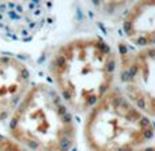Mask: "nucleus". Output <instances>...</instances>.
I'll return each instance as SVG.
<instances>
[{
    "label": "nucleus",
    "mask_w": 155,
    "mask_h": 151,
    "mask_svg": "<svg viewBox=\"0 0 155 151\" xmlns=\"http://www.w3.org/2000/svg\"><path fill=\"white\" fill-rule=\"evenodd\" d=\"M0 151H31V150L21 146V144L16 143L11 138L0 136Z\"/></svg>",
    "instance_id": "6"
},
{
    "label": "nucleus",
    "mask_w": 155,
    "mask_h": 151,
    "mask_svg": "<svg viewBox=\"0 0 155 151\" xmlns=\"http://www.w3.org/2000/svg\"><path fill=\"white\" fill-rule=\"evenodd\" d=\"M117 67L124 95L144 114L155 117V46L123 53Z\"/></svg>",
    "instance_id": "4"
},
{
    "label": "nucleus",
    "mask_w": 155,
    "mask_h": 151,
    "mask_svg": "<svg viewBox=\"0 0 155 151\" xmlns=\"http://www.w3.org/2000/svg\"><path fill=\"white\" fill-rule=\"evenodd\" d=\"M117 61L106 41L78 37L60 45L49 61L54 90L71 110L88 113L112 90Z\"/></svg>",
    "instance_id": "1"
},
{
    "label": "nucleus",
    "mask_w": 155,
    "mask_h": 151,
    "mask_svg": "<svg viewBox=\"0 0 155 151\" xmlns=\"http://www.w3.org/2000/svg\"><path fill=\"white\" fill-rule=\"evenodd\" d=\"M29 89L27 65L14 56H0V123L10 119Z\"/></svg>",
    "instance_id": "5"
},
{
    "label": "nucleus",
    "mask_w": 155,
    "mask_h": 151,
    "mask_svg": "<svg viewBox=\"0 0 155 151\" xmlns=\"http://www.w3.org/2000/svg\"><path fill=\"white\" fill-rule=\"evenodd\" d=\"M136 151H155V147H142Z\"/></svg>",
    "instance_id": "7"
},
{
    "label": "nucleus",
    "mask_w": 155,
    "mask_h": 151,
    "mask_svg": "<svg viewBox=\"0 0 155 151\" xmlns=\"http://www.w3.org/2000/svg\"><path fill=\"white\" fill-rule=\"evenodd\" d=\"M10 138L31 151H71L76 125L71 109L54 87L30 86L8 123Z\"/></svg>",
    "instance_id": "2"
},
{
    "label": "nucleus",
    "mask_w": 155,
    "mask_h": 151,
    "mask_svg": "<svg viewBox=\"0 0 155 151\" xmlns=\"http://www.w3.org/2000/svg\"><path fill=\"white\" fill-rule=\"evenodd\" d=\"M155 124L124 93L112 89L84 120L83 135L90 151H136L154 136Z\"/></svg>",
    "instance_id": "3"
}]
</instances>
